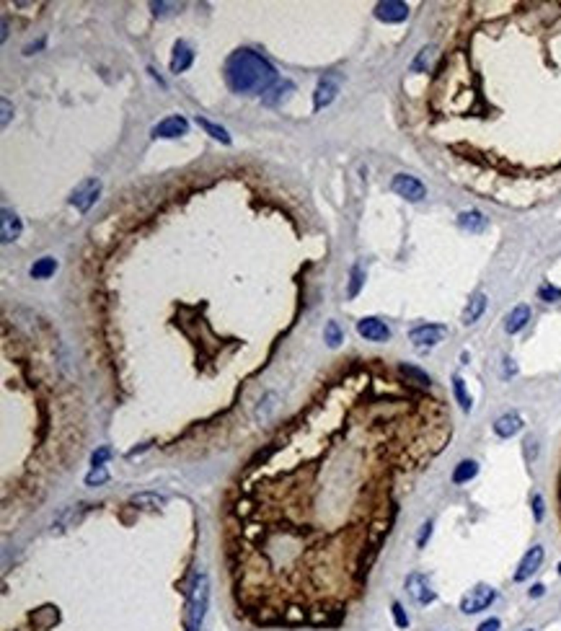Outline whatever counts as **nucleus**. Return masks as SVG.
<instances>
[{"label":"nucleus","instance_id":"f257e3e1","mask_svg":"<svg viewBox=\"0 0 561 631\" xmlns=\"http://www.w3.org/2000/svg\"><path fill=\"white\" fill-rule=\"evenodd\" d=\"M225 83L233 93H262L277 83V72L254 50H235L225 62Z\"/></svg>","mask_w":561,"mask_h":631},{"label":"nucleus","instance_id":"f03ea898","mask_svg":"<svg viewBox=\"0 0 561 631\" xmlns=\"http://www.w3.org/2000/svg\"><path fill=\"white\" fill-rule=\"evenodd\" d=\"M210 603V580L207 574H199L189 590V603H186V631H197L204 621Z\"/></svg>","mask_w":561,"mask_h":631},{"label":"nucleus","instance_id":"7ed1b4c3","mask_svg":"<svg viewBox=\"0 0 561 631\" xmlns=\"http://www.w3.org/2000/svg\"><path fill=\"white\" fill-rule=\"evenodd\" d=\"M494 598H497V590L494 588H489V585H476L473 590H469L466 595H463V601H460V611L463 613H479V611H486L491 603H494Z\"/></svg>","mask_w":561,"mask_h":631},{"label":"nucleus","instance_id":"20e7f679","mask_svg":"<svg viewBox=\"0 0 561 631\" xmlns=\"http://www.w3.org/2000/svg\"><path fill=\"white\" fill-rule=\"evenodd\" d=\"M391 189H393L398 197L409 200V202H422V200L427 197L424 184L419 182L417 176H409V173H396L393 182H391Z\"/></svg>","mask_w":561,"mask_h":631},{"label":"nucleus","instance_id":"39448f33","mask_svg":"<svg viewBox=\"0 0 561 631\" xmlns=\"http://www.w3.org/2000/svg\"><path fill=\"white\" fill-rule=\"evenodd\" d=\"M99 194H101V182H99V179H86V182L78 184L75 192L70 194V204L72 207H78L81 213H88L93 207V202L99 200Z\"/></svg>","mask_w":561,"mask_h":631},{"label":"nucleus","instance_id":"423d86ee","mask_svg":"<svg viewBox=\"0 0 561 631\" xmlns=\"http://www.w3.org/2000/svg\"><path fill=\"white\" fill-rule=\"evenodd\" d=\"M406 592L411 595V601L419 603V605H429V603L437 598L435 590H432V585H429V580L424 574H419V572L406 577Z\"/></svg>","mask_w":561,"mask_h":631},{"label":"nucleus","instance_id":"0eeeda50","mask_svg":"<svg viewBox=\"0 0 561 631\" xmlns=\"http://www.w3.org/2000/svg\"><path fill=\"white\" fill-rule=\"evenodd\" d=\"M445 334H448V329L440 324H424V326H417V329H411V334H409V339L414 342V344L419 347V349H424V347H435L440 344L442 339H445Z\"/></svg>","mask_w":561,"mask_h":631},{"label":"nucleus","instance_id":"6e6552de","mask_svg":"<svg viewBox=\"0 0 561 631\" xmlns=\"http://www.w3.org/2000/svg\"><path fill=\"white\" fill-rule=\"evenodd\" d=\"M375 19L383 23H401L409 19V6L401 0H383L375 6Z\"/></svg>","mask_w":561,"mask_h":631},{"label":"nucleus","instance_id":"1a4fd4ad","mask_svg":"<svg viewBox=\"0 0 561 631\" xmlns=\"http://www.w3.org/2000/svg\"><path fill=\"white\" fill-rule=\"evenodd\" d=\"M357 334L362 339H368V342H388L391 339V329L386 326V321L368 316V318H360L357 321Z\"/></svg>","mask_w":561,"mask_h":631},{"label":"nucleus","instance_id":"9d476101","mask_svg":"<svg viewBox=\"0 0 561 631\" xmlns=\"http://www.w3.org/2000/svg\"><path fill=\"white\" fill-rule=\"evenodd\" d=\"M189 133V122L184 117H166L153 127V137H164V140H174Z\"/></svg>","mask_w":561,"mask_h":631},{"label":"nucleus","instance_id":"9b49d317","mask_svg":"<svg viewBox=\"0 0 561 631\" xmlns=\"http://www.w3.org/2000/svg\"><path fill=\"white\" fill-rule=\"evenodd\" d=\"M543 564V546H533L525 556L518 564V572H515V582H525L531 580L533 574L538 572V567Z\"/></svg>","mask_w":561,"mask_h":631},{"label":"nucleus","instance_id":"f8f14e48","mask_svg":"<svg viewBox=\"0 0 561 631\" xmlns=\"http://www.w3.org/2000/svg\"><path fill=\"white\" fill-rule=\"evenodd\" d=\"M337 93H339V83L334 78H321L316 86V93H313V109L321 112L324 106H328V104L337 99Z\"/></svg>","mask_w":561,"mask_h":631},{"label":"nucleus","instance_id":"ddd939ff","mask_svg":"<svg viewBox=\"0 0 561 631\" xmlns=\"http://www.w3.org/2000/svg\"><path fill=\"white\" fill-rule=\"evenodd\" d=\"M21 231H23V225H21L19 215L10 213V210H3V213H0V238H3V244L16 241L21 235Z\"/></svg>","mask_w":561,"mask_h":631},{"label":"nucleus","instance_id":"4468645a","mask_svg":"<svg viewBox=\"0 0 561 631\" xmlns=\"http://www.w3.org/2000/svg\"><path fill=\"white\" fill-rule=\"evenodd\" d=\"M192 62H194V52H192V47L186 44V41H176L174 44V57H171V72H184V70H189L192 68Z\"/></svg>","mask_w":561,"mask_h":631},{"label":"nucleus","instance_id":"2eb2a0df","mask_svg":"<svg viewBox=\"0 0 561 631\" xmlns=\"http://www.w3.org/2000/svg\"><path fill=\"white\" fill-rule=\"evenodd\" d=\"M522 429V417L520 414H515V411H507V414H502L497 422H494V432L500 435V438H512V435H518Z\"/></svg>","mask_w":561,"mask_h":631},{"label":"nucleus","instance_id":"dca6fc26","mask_svg":"<svg viewBox=\"0 0 561 631\" xmlns=\"http://www.w3.org/2000/svg\"><path fill=\"white\" fill-rule=\"evenodd\" d=\"M295 91V83L290 81H277L269 91L262 96V101H264V106H279V104L285 101L290 93Z\"/></svg>","mask_w":561,"mask_h":631},{"label":"nucleus","instance_id":"f3484780","mask_svg":"<svg viewBox=\"0 0 561 631\" xmlns=\"http://www.w3.org/2000/svg\"><path fill=\"white\" fill-rule=\"evenodd\" d=\"M528 321H531V308L515 306L510 311V316H507V321H504V331L507 334H518V331H522L528 326Z\"/></svg>","mask_w":561,"mask_h":631},{"label":"nucleus","instance_id":"a211bd4d","mask_svg":"<svg viewBox=\"0 0 561 631\" xmlns=\"http://www.w3.org/2000/svg\"><path fill=\"white\" fill-rule=\"evenodd\" d=\"M398 376H401V380L406 383V386H417V388H429V376L424 373V370H419V367L414 365H398Z\"/></svg>","mask_w":561,"mask_h":631},{"label":"nucleus","instance_id":"6ab92c4d","mask_svg":"<svg viewBox=\"0 0 561 631\" xmlns=\"http://www.w3.org/2000/svg\"><path fill=\"white\" fill-rule=\"evenodd\" d=\"M458 225L469 233H481L486 228V217L479 210H466V213L458 215Z\"/></svg>","mask_w":561,"mask_h":631},{"label":"nucleus","instance_id":"aec40b11","mask_svg":"<svg viewBox=\"0 0 561 631\" xmlns=\"http://www.w3.org/2000/svg\"><path fill=\"white\" fill-rule=\"evenodd\" d=\"M484 308H486V295H484V293H476V295L469 300L466 311H463V324L466 326L476 324L481 318V313H484Z\"/></svg>","mask_w":561,"mask_h":631},{"label":"nucleus","instance_id":"412c9836","mask_svg":"<svg viewBox=\"0 0 561 631\" xmlns=\"http://www.w3.org/2000/svg\"><path fill=\"white\" fill-rule=\"evenodd\" d=\"M55 272H57V259H52V256H41V259H37L29 269V275L34 277V280H47V277H52Z\"/></svg>","mask_w":561,"mask_h":631},{"label":"nucleus","instance_id":"4be33fe9","mask_svg":"<svg viewBox=\"0 0 561 631\" xmlns=\"http://www.w3.org/2000/svg\"><path fill=\"white\" fill-rule=\"evenodd\" d=\"M479 474V463L476 460H460L455 471H453V484H466Z\"/></svg>","mask_w":561,"mask_h":631},{"label":"nucleus","instance_id":"5701e85b","mask_svg":"<svg viewBox=\"0 0 561 631\" xmlns=\"http://www.w3.org/2000/svg\"><path fill=\"white\" fill-rule=\"evenodd\" d=\"M435 57H437V50H435V47H422L419 55L414 57V62H411V72H427L429 68H432Z\"/></svg>","mask_w":561,"mask_h":631},{"label":"nucleus","instance_id":"b1692460","mask_svg":"<svg viewBox=\"0 0 561 631\" xmlns=\"http://www.w3.org/2000/svg\"><path fill=\"white\" fill-rule=\"evenodd\" d=\"M197 124L202 127L204 133L210 135V137H215V140H220L223 145H230V135H228V130L225 127H220V124L210 122V119H204V117H197Z\"/></svg>","mask_w":561,"mask_h":631},{"label":"nucleus","instance_id":"393cba45","mask_svg":"<svg viewBox=\"0 0 561 631\" xmlns=\"http://www.w3.org/2000/svg\"><path fill=\"white\" fill-rule=\"evenodd\" d=\"M132 505L135 507H143V509H158V507H164L166 505V497H161V494H150V492H143V494H135Z\"/></svg>","mask_w":561,"mask_h":631},{"label":"nucleus","instance_id":"a878e982","mask_svg":"<svg viewBox=\"0 0 561 631\" xmlns=\"http://www.w3.org/2000/svg\"><path fill=\"white\" fill-rule=\"evenodd\" d=\"M324 342H326L328 347H339L344 342V331H342V326H339L337 321H328L326 324V329H324Z\"/></svg>","mask_w":561,"mask_h":631},{"label":"nucleus","instance_id":"bb28decb","mask_svg":"<svg viewBox=\"0 0 561 631\" xmlns=\"http://www.w3.org/2000/svg\"><path fill=\"white\" fill-rule=\"evenodd\" d=\"M453 391H455V398H458L460 409H463V411H471V396H469L466 383H463V378L460 376L453 378Z\"/></svg>","mask_w":561,"mask_h":631},{"label":"nucleus","instance_id":"cd10ccee","mask_svg":"<svg viewBox=\"0 0 561 631\" xmlns=\"http://www.w3.org/2000/svg\"><path fill=\"white\" fill-rule=\"evenodd\" d=\"M362 285H365V275H362V266L355 264V266H352V282H349L347 295H349V298H357V295H360V290H362Z\"/></svg>","mask_w":561,"mask_h":631},{"label":"nucleus","instance_id":"c85d7f7f","mask_svg":"<svg viewBox=\"0 0 561 631\" xmlns=\"http://www.w3.org/2000/svg\"><path fill=\"white\" fill-rule=\"evenodd\" d=\"M106 481H109V471L104 469V466L91 469L88 471V476H86V484H88V487H101V484H106Z\"/></svg>","mask_w":561,"mask_h":631},{"label":"nucleus","instance_id":"c756f323","mask_svg":"<svg viewBox=\"0 0 561 631\" xmlns=\"http://www.w3.org/2000/svg\"><path fill=\"white\" fill-rule=\"evenodd\" d=\"M391 611H393V621H396L398 629H406V626H409V616H406V611H404V605L396 601L393 605H391Z\"/></svg>","mask_w":561,"mask_h":631},{"label":"nucleus","instance_id":"7c9ffc66","mask_svg":"<svg viewBox=\"0 0 561 631\" xmlns=\"http://www.w3.org/2000/svg\"><path fill=\"white\" fill-rule=\"evenodd\" d=\"M538 298L541 300H546V303H553V300H561V290H556L553 285H541V290H538Z\"/></svg>","mask_w":561,"mask_h":631},{"label":"nucleus","instance_id":"2f4dec72","mask_svg":"<svg viewBox=\"0 0 561 631\" xmlns=\"http://www.w3.org/2000/svg\"><path fill=\"white\" fill-rule=\"evenodd\" d=\"M112 456H114V450H112V448H106V445H104V448H99V450H96V453L91 456L93 469H99V466H104V463H106V460L112 458Z\"/></svg>","mask_w":561,"mask_h":631},{"label":"nucleus","instance_id":"473e14b6","mask_svg":"<svg viewBox=\"0 0 561 631\" xmlns=\"http://www.w3.org/2000/svg\"><path fill=\"white\" fill-rule=\"evenodd\" d=\"M150 8H153L155 16H168L171 13L168 8H179V6H171V3H150Z\"/></svg>","mask_w":561,"mask_h":631},{"label":"nucleus","instance_id":"72a5a7b5","mask_svg":"<svg viewBox=\"0 0 561 631\" xmlns=\"http://www.w3.org/2000/svg\"><path fill=\"white\" fill-rule=\"evenodd\" d=\"M533 515H535V520H543V497L541 494H535V497H533Z\"/></svg>","mask_w":561,"mask_h":631},{"label":"nucleus","instance_id":"f704fd0d","mask_svg":"<svg viewBox=\"0 0 561 631\" xmlns=\"http://www.w3.org/2000/svg\"><path fill=\"white\" fill-rule=\"evenodd\" d=\"M429 533H432V523H429V520H427V523H424V525H422V530H419V538H417V543H419V546H424V543H427Z\"/></svg>","mask_w":561,"mask_h":631},{"label":"nucleus","instance_id":"c9c22d12","mask_svg":"<svg viewBox=\"0 0 561 631\" xmlns=\"http://www.w3.org/2000/svg\"><path fill=\"white\" fill-rule=\"evenodd\" d=\"M500 626H502L500 619H486V621L481 623V626H479L476 631H500Z\"/></svg>","mask_w":561,"mask_h":631},{"label":"nucleus","instance_id":"e433bc0d","mask_svg":"<svg viewBox=\"0 0 561 631\" xmlns=\"http://www.w3.org/2000/svg\"><path fill=\"white\" fill-rule=\"evenodd\" d=\"M8 119H10V101L8 99H3V127L8 124Z\"/></svg>","mask_w":561,"mask_h":631},{"label":"nucleus","instance_id":"4c0bfd02","mask_svg":"<svg viewBox=\"0 0 561 631\" xmlns=\"http://www.w3.org/2000/svg\"><path fill=\"white\" fill-rule=\"evenodd\" d=\"M543 590H546V588H543V585H535V588H533V590H531V595H533V598H541V595H543Z\"/></svg>","mask_w":561,"mask_h":631},{"label":"nucleus","instance_id":"58836bf2","mask_svg":"<svg viewBox=\"0 0 561 631\" xmlns=\"http://www.w3.org/2000/svg\"><path fill=\"white\" fill-rule=\"evenodd\" d=\"M41 44H44V39H39V41H37V44H29V47H26V50H23V52H26V55H31V52H34V50H39Z\"/></svg>","mask_w":561,"mask_h":631},{"label":"nucleus","instance_id":"ea45409f","mask_svg":"<svg viewBox=\"0 0 561 631\" xmlns=\"http://www.w3.org/2000/svg\"><path fill=\"white\" fill-rule=\"evenodd\" d=\"M525 631H533V629H525Z\"/></svg>","mask_w":561,"mask_h":631}]
</instances>
